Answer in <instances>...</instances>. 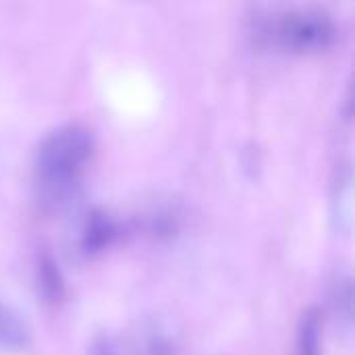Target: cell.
<instances>
[{"instance_id": "5b68a950", "label": "cell", "mask_w": 355, "mask_h": 355, "mask_svg": "<svg viewBox=\"0 0 355 355\" xmlns=\"http://www.w3.org/2000/svg\"><path fill=\"white\" fill-rule=\"evenodd\" d=\"M300 355H320V314L308 310L300 327Z\"/></svg>"}, {"instance_id": "277c9868", "label": "cell", "mask_w": 355, "mask_h": 355, "mask_svg": "<svg viewBox=\"0 0 355 355\" xmlns=\"http://www.w3.org/2000/svg\"><path fill=\"white\" fill-rule=\"evenodd\" d=\"M114 237V225L106 214H94L92 220L87 223V231L83 237V248L85 252H98L104 245L110 243Z\"/></svg>"}, {"instance_id": "6da1fadb", "label": "cell", "mask_w": 355, "mask_h": 355, "mask_svg": "<svg viewBox=\"0 0 355 355\" xmlns=\"http://www.w3.org/2000/svg\"><path fill=\"white\" fill-rule=\"evenodd\" d=\"M94 152V133L81 123H67L50 131L37 146L35 173L52 198L69 191L81 177Z\"/></svg>"}, {"instance_id": "8992f818", "label": "cell", "mask_w": 355, "mask_h": 355, "mask_svg": "<svg viewBox=\"0 0 355 355\" xmlns=\"http://www.w3.org/2000/svg\"><path fill=\"white\" fill-rule=\"evenodd\" d=\"M352 171L345 168L343 175H339L337 181V196H335V204H337V218H345L347 220V231L352 227Z\"/></svg>"}, {"instance_id": "3957f363", "label": "cell", "mask_w": 355, "mask_h": 355, "mask_svg": "<svg viewBox=\"0 0 355 355\" xmlns=\"http://www.w3.org/2000/svg\"><path fill=\"white\" fill-rule=\"evenodd\" d=\"M31 343V327L23 314L0 297V349L21 352Z\"/></svg>"}, {"instance_id": "7a4b0ae2", "label": "cell", "mask_w": 355, "mask_h": 355, "mask_svg": "<svg viewBox=\"0 0 355 355\" xmlns=\"http://www.w3.org/2000/svg\"><path fill=\"white\" fill-rule=\"evenodd\" d=\"M275 35L287 50L320 52L335 40V23L322 10L297 8L285 12L275 27Z\"/></svg>"}]
</instances>
